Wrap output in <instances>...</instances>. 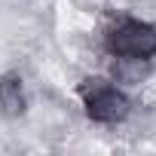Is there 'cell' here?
Listing matches in <instances>:
<instances>
[{
  "label": "cell",
  "mask_w": 156,
  "mask_h": 156,
  "mask_svg": "<svg viewBox=\"0 0 156 156\" xmlns=\"http://www.w3.org/2000/svg\"><path fill=\"white\" fill-rule=\"evenodd\" d=\"M107 49L122 58H150L156 55V28L147 22H122L107 34Z\"/></svg>",
  "instance_id": "2"
},
{
  "label": "cell",
  "mask_w": 156,
  "mask_h": 156,
  "mask_svg": "<svg viewBox=\"0 0 156 156\" xmlns=\"http://www.w3.org/2000/svg\"><path fill=\"white\" fill-rule=\"evenodd\" d=\"M0 110L9 116H19L25 110V92H22V80L16 73H6L0 80Z\"/></svg>",
  "instance_id": "3"
},
{
  "label": "cell",
  "mask_w": 156,
  "mask_h": 156,
  "mask_svg": "<svg viewBox=\"0 0 156 156\" xmlns=\"http://www.w3.org/2000/svg\"><path fill=\"white\" fill-rule=\"evenodd\" d=\"M80 95L86 101V113L95 119V122H119L129 116V98L110 86L101 76H92L80 86Z\"/></svg>",
  "instance_id": "1"
}]
</instances>
